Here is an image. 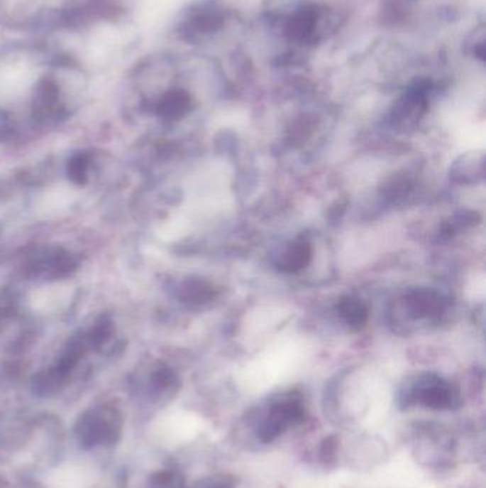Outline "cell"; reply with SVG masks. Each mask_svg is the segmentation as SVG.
Returning <instances> with one entry per match:
<instances>
[{
	"mask_svg": "<svg viewBox=\"0 0 486 488\" xmlns=\"http://www.w3.org/2000/svg\"><path fill=\"white\" fill-rule=\"evenodd\" d=\"M304 418L305 408L302 398L297 393H288L272 403L257 427V435L263 443H271L288 428L301 424Z\"/></svg>",
	"mask_w": 486,
	"mask_h": 488,
	"instance_id": "1",
	"label": "cell"
},
{
	"mask_svg": "<svg viewBox=\"0 0 486 488\" xmlns=\"http://www.w3.org/2000/svg\"><path fill=\"white\" fill-rule=\"evenodd\" d=\"M408 401H416L432 410H451L459 406V394L443 379L435 374H425L411 389Z\"/></svg>",
	"mask_w": 486,
	"mask_h": 488,
	"instance_id": "2",
	"label": "cell"
},
{
	"mask_svg": "<svg viewBox=\"0 0 486 488\" xmlns=\"http://www.w3.org/2000/svg\"><path fill=\"white\" fill-rule=\"evenodd\" d=\"M117 431L118 428L114 416L93 414L82 423L80 437L87 445H96L104 441H114Z\"/></svg>",
	"mask_w": 486,
	"mask_h": 488,
	"instance_id": "3",
	"label": "cell"
},
{
	"mask_svg": "<svg viewBox=\"0 0 486 488\" xmlns=\"http://www.w3.org/2000/svg\"><path fill=\"white\" fill-rule=\"evenodd\" d=\"M483 153H466L459 156L451 166V179L460 185H475L483 179Z\"/></svg>",
	"mask_w": 486,
	"mask_h": 488,
	"instance_id": "4",
	"label": "cell"
},
{
	"mask_svg": "<svg viewBox=\"0 0 486 488\" xmlns=\"http://www.w3.org/2000/svg\"><path fill=\"white\" fill-rule=\"evenodd\" d=\"M318 19H319V11L316 9V6L304 5L289 16L287 22V33L294 40H299V42L312 40Z\"/></svg>",
	"mask_w": 486,
	"mask_h": 488,
	"instance_id": "5",
	"label": "cell"
},
{
	"mask_svg": "<svg viewBox=\"0 0 486 488\" xmlns=\"http://www.w3.org/2000/svg\"><path fill=\"white\" fill-rule=\"evenodd\" d=\"M407 307L415 318H436L442 314L443 301L436 291L419 288L407 295Z\"/></svg>",
	"mask_w": 486,
	"mask_h": 488,
	"instance_id": "6",
	"label": "cell"
},
{
	"mask_svg": "<svg viewBox=\"0 0 486 488\" xmlns=\"http://www.w3.org/2000/svg\"><path fill=\"white\" fill-rule=\"evenodd\" d=\"M312 259L311 244L305 239H297L287 246L278 257L277 266L281 271L297 273L305 269Z\"/></svg>",
	"mask_w": 486,
	"mask_h": 488,
	"instance_id": "7",
	"label": "cell"
},
{
	"mask_svg": "<svg viewBox=\"0 0 486 488\" xmlns=\"http://www.w3.org/2000/svg\"><path fill=\"white\" fill-rule=\"evenodd\" d=\"M224 23L223 13L213 5H201L194 9L187 22V29L193 35H211L221 29Z\"/></svg>",
	"mask_w": 486,
	"mask_h": 488,
	"instance_id": "8",
	"label": "cell"
},
{
	"mask_svg": "<svg viewBox=\"0 0 486 488\" xmlns=\"http://www.w3.org/2000/svg\"><path fill=\"white\" fill-rule=\"evenodd\" d=\"M338 313L343 321L354 332L363 330L368 321V311L365 304L354 295L341 298V301L338 303Z\"/></svg>",
	"mask_w": 486,
	"mask_h": 488,
	"instance_id": "9",
	"label": "cell"
},
{
	"mask_svg": "<svg viewBox=\"0 0 486 488\" xmlns=\"http://www.w3.org/2000/svg\"><path fill=\"white\" fill-rule=\"evenodd\" d=\"M192 106L190 96L183 90H173L161 99L158 104V113L166 119L183 117Z\"/></svg>",
	"mask_w": 486,
	"mask_h": 488,
	"instance_id": "10",
	"label": "cell"
},
{
	"mask_svg": "<svg viewBox=\"0 0 486 488\" xmlns=\"http://www.w3.org/2000/svg\"><path fill=\"white\" fill-rule=\"evenodd\" d=\"M216 297L214 286L203 278H190L183 284V300L192 305H203Z\"/></svg>",
	"mask_w": 486,
	"mask_h": 488,
	"instance_id": "11",
	"label": "cell"
},
{
	"mask_svg": "<svg viewBox=\"0 0 486 488\" xmlns=\"http://www.w3.org/2000/svg\"><path fill=\"white\" fill-rule=\"evenodd\" d=\"M479 220L477 213L475 212H460L458 215H455L449 222H445L441 227V236L445 237H452L453 234H456L458 232H460L462 229L475 226Z\"/></svg>",
	"mask_w": 486,
	"mask_h": 488,
	"instance_id": "12",
	"label": "cell"
},
{
	"mask_svg": "<svg viewBox=\"0 0 486 488\" xmlns=\"http://www.w3.org/2000/svg\"><path fill=\"white\" fill-rule=\"evenodd\" d=\"M411 190V185L409 180L407 178H392L391 180H388L385 183L384 188V195L390 199H399L408 195V192Z\"/></svg>",
	"mask_w": 486,
	"mask_h": 488,
	"instance_id": "13",
	"label": "cell"
}]
</instances>
